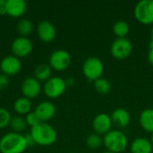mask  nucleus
<instances>
[{
    "label": "nucleus",
    "instance_id": "obj_1",
    "mask_svg": "<svg viewBox=\"0 0 153 153\" xmlns=\"http://www.w3.org/2000/svg\"><path fill=\"white\" fill-rule=\"evenodd\" d=\"M30 134L32 136L35 144L39 146H50L56 143L57 138L55 128L45 122H41L39 125L32 127Z\"/></svg>",
    "mask_w": 153,
    "mask_h": 153
},
{
    "label": "nucleus",
    "instance_id": "obj_32",
    "mask_svg": "<svg viewBox=\"0 0 153 153\" xmlns=\"http://www.w3.org/2000/svg\"><path fill=\"white\" fill-rule=\"evenodd\" d=\"M65 82H66L67 86H73L74 84V80L73 78H67L65 80Z\"/></svg>",
    "mask_w": 153,
    "mask_h": 153
},
{
    "label": "nucleus",
    "instance_id": "obj_30",
    "mask_svg": "<svg viewBox=\"0 0 153 153\" xmlns=\"http://www.w3.org/2000/svg\"><path fill=\"white\" fill-rule=\"evenodd\" d=\"M5 5H6V0H0V14L1 15L6 14Z\"/></svg>",
    "mask_w": 153,
    "mask_h": 153
},
{
    "label": "nucleus",
    "instance_id": "obj_21",
    "mask_svg": "<svg viewBox=\"0 0 153 153\" xmlns=\"http://www.w3.org/2000/svg\"><path fill=\"white\" fill-rule=\"evenodd\" d=\"M93 86L96 91L102 95L108 94L111 91V88H112L110 82L104 77H101L96 80L95 82H93Z\"/></svg>",
    "mask_w": 153,
    "mask_h": 153
},
{
    "label": "nucleus",
    "instance_id": "obj_16",
    "mask_svg": "<svg viewBox=\"0 0 153 153\" xmlns=\"http://www.w3.org/2000/svg\"><path fill=\"white\" fill-rule=\"evenodd\" d=\"M27 4L23 0H6V14L11 17H21L26 11Z\"/></svg>",
    "mask_w": 153,
    "mask_h": 153
},
{
    "label": "nucleus",
    "instance_id": "obj_35",
    "mask_svg": "<svg viewBox=\"0 0 153 153\" xmlns=\"http://www.w3.org/2000/svg\"><path fill=\"white\" fill-rule=\"evenodd\" d=\"M103 153H115V152H108V151H107V152H104Z\"/></svg>",
    "mask_w": 153,
    "mask_h": 153
},
{
    "label": "nucleus",
    "instance_id": "obj_11",
    "mask_svg": "<svg viewBox=\"0 0 153 153\" xmlns=\"http://www.w3.org/2000/svg\"><path fill=\"white\" fill-rule=\"evenodd\" d=\"M21 91L23 97L30 100L38 97L41 91L40 82H39L35 77L26 78L21 86Z\"/></svg>",
    "mask_w": 153,
    "mask_h": 153
},
{
    "label": "nucleus",
    "instance_id": "obj_9",
    "mask_svg": "<svg viewBox=\"0 0 153 153\" xmlns=\"http://www.w3.org/2000/svg\"><path fill=\"white\" fill-rule=\"evenodd\" d=\"M11 50L14 56L18 58L25 57L30 54L32 50V43L28 38L20 36L12 42Z\"/></svg>",
    "mask_w": 153,
    "mask_h": 153
},
{
    "label": "nucleus",
    "instance_id": "obj_4",
    "mask_svg": "<svg viewBox=\"0 0 153 153\" xmlns=\"http://www.w3.org/2000/svg\"><path fill=\"white\" fill-rule=\"evenodd\" d=\"M82 70L84 76L89 81L95 82L102 77L104 73V64L101 59L97 56H89L84 60Z\"/></svg>",
    "mask_w": 153,
    "mask_h": 153
},
{
    "label": "nucleus",
    "instance_id": "obj_19",
    "mask_svg": "<svg viewBox=\"0 0 153 153\" xmlns=\"http://www.w3.org/2000/svg\"><path fill=\"white\" fill-rule=\"evenodd\" d=\"M13 108L19 115H27L30 113L31 108V102L29 99L25 97H21L17 99L13 104Z\"/></svg>",
    "mask_w": 153,
    "mask_h": 153
},
{
    "label": "nucleus",
    "instance_id": "obj_10",
    "mask_svg": "<svg viewBox=\"0 0 153 153\" xmlns=\"http://www.w3.org/2000/svg\"><path fill=\"white\" fill-rule=\"evenodd\" d=\"M112 120L110 115L107 113H100L98 114L92 121V128L94 133L100 135H105L112 129Z\"/></svg>",
    "mask_w": 153,
    "mask_h": 153
},
{
    "label": "nucleus",
    "instance_id": "obj_3",
    "mask_svg": "<svg viewBox=\"0 0 153 153\" xmlns=\"http://www.w3.org/2000/svg\"><path fill=\"white\" fill-rule=\"evenodd\" d=\"M103 145L107 151L121 153L128 146V139L124 132L118 129L111 130L103 136Z\"/></svg>",
    "mask_w": 153,
    "mask_h": 153
},
{
    "label": "nucleus",
    "instance_id": "obj_15",
    "mask_svg": "<svg viewBox=\"0 0 153 153\" xmlns=\"http://www.w3.org/2000/svg\"><path fill=\"white\" fill-rule=\"evenodd\" d=\"M36 115L39 117L41 122H45L50 120L56 114V107L52 102L49 101H43L39 103L36 108L35 111Z\"/></svg>",
    "mask_w": 153,
    "mask_h": 153
},
{
    "label": "nucleus",
    "instance_id": "obj_17",
    "mask_svg": "<svg viewBox=\"0 0 153 153\" xmlns=\"http://www.w3.org/2000/svg\"><path fill=\"white\" fill-rule=\"evenodd\" d=\"M130 151L131 153H152L153 146L150 140L143 137H137L132 142Z\"/></svg>",
    "mask_w": 153,
    "mask_h": 153
},
{
    "label": "nucleus",
    "instance_id": "obj_18",
    "mask_svg": "<svg viewBox=\"0 0 153 153\" xmlns=\"http://www.w3.org/2000/svg\"><path fill=\"white\" fill-rule=\"evenodd\" d=\"M139 123L144 131L153 134V108H145L141 112Z\"/></svg>",
    "mask_w": 153,
    "mask_h": 153
},
{
    "label": "nucleus",
    "instance_id": "obj_13",
    "mask_svg": "<svg viewBox=\"0 0 153 153\" xmlns=\"http://www.w3.org/2000/svg\"><path fill=\"white\" fill-rule=\"evenodd\" d=\"M39 38L44 42H51L56 38V28L48 21H41L37 27Z\"/></svg>",
    "mask_w": 153,
    "mask_h": 153
},
{
    "label": "nucleus",
    "instance_id": "obj_26",
    "mask_svg": "<svg viewBox=\"0 0 153 153\" xmlns=\"http://www.w3.org/2000/svg\"><path fill=\"white\" fill-rule=\"evenodd\" d=\"M11 119L12 117L10 112L4 108H0V129L4 128L10 125Z\"/></svg>",
    "mask_w": 153,
    "mask_h": 153
},
{
    "label": "nucleus",
    "instance_id": "obj_27",
    "mask_svg": "<svg viewBox=\"0 0 153 153\" xmlns=\"http://www.w3.org/2000/svg\"><path fill=\"white\" fill-rule=\"evenodd\" d=\"M25 120H26V123L28 126L34 127L38 125H39L41 123L40 119L39 118V117L36 115L35 112H30L26 115V117H25Z\"/></svg>",
    "mask_w": 153,
    "mask_h": 153
},
{
    "label": "nucleus",
    "instance_id": "obj_23",
    "mask_svg": "<svg viewBox=\"0 0 153 153\" xmlns=\"http://www.w3.org/2000/svg\"><path fill=\"white\" fill-rule=\"evenodd\" d=\"M129 25L126 21L119 20L113 25V32L117 38H126V36L129 32Z\"/></svg>",
    "mask_w": 153,
    "mask_h": 153
},
{
    "label": "nucleus",
    "instance_id": "obj_24",
    "mask_svg": "<svg viewBox=\"0 0 153 153\" xmlns=\"http://www.w3.org/2000/svg\"><path fill=\"white\" fill-rule=\"evenodd\" d=\"M10 126H11L13 132L20 134L21 132H22L26 129L27 123H26L25 118L22 117L21 116H17V117H12L11 122H10Z\"/></svg>",
    "mask_w": 153,
    "mask_h": 153
},
{
    "label": "nucleus",
    "instance_id": "obj_22",
    "mask_svg": "<svg viewBox=\"0 0 153 153\" xmlns=\"http://www.w3.org/2000/svg\"><path fill=\"white\" fill-rule=\"evenodd\" d=\"M17 30L21 37H26L30 35L33 30V24L28 19H21L17 23Z\"/></svg>",
    "mask_w": 153,
    "mask_h": 153
},
{
    "label": "nucleus",
    "instance_id": "obj_12",
    "mask_svg": "<svg viewBox=\"0 0 153 153\" xmlns=\"http://www.w3.org/2000/svg\"><path fill=\"white\" fill-rule=\"evenodd\" d=\"M22 68V63L20 58L13 56H7L4 57L0 63V69L4 74L10 76L17 74Z\"/></svg>",
    "mask_w": 153,
    "mask_h": 153
},
{
    "label": "nucleus",
    "instance_id": "obj_5",
    "mask_svg": "<svg viewBox=\"0 0 153 153\" xmlns=\"http://www.w3.org/2000/svg\"><path fill=\"white\" fill-rule=\"evenodd\" d=\"M134 13L140 23L153 25V0L139 1L134 6Z\"/></svg>",
    "mask_w": 153,
    "mask_h": 153
},
{
    "label": "nucleus",
    "instance_id": "obj_25",
    "mask_svg": "<svg viewBox=\"0 0 153 153\" xmlns=\"http://www.w3.org/2000/svg\"><path fill=\"white\" fill-rule=\"evenodd\" d=\"M86 144L90 149L96 150L103 145V137L96 133L90 134L86 139Z\"/></svg>",
    "mask_w": 153,
    "mask_h": 153
},
{
    "label": "nucleus",
    "instance_id": "obj_34",
    "mask_svg": "<svg viewBox=\"0 0 153 153\" xmlns=\"http://www.w3.org/2000/svg\"><path fill=\"white\" fill-rule=\"evenodd\" d=\"M151 143H152V145L153 146V134H152V136H151Z\"/></svg>",
    "mask_w": 153,
    "mask_h": 153
},
{
    "label": "nucleus",
    "instance_id": "obj_7",
    "mask_svg": "<svg viewBox=\"0 0 153 153\" xmlns=\"http://www.w3.org/2000/svg\"><path fill=\"white\" fill-rule=\"evenodd\" d=\"M66 88L67 85L65 80H64L61 77L56 76V77H51L45 82L43 86V91L45 95L48 96V98L56 99L65 93Z\"/></svg>",
    "mask_w": 153,
    "mask_h": 153
},
{
    "label": "nucleus",
    "instance_id": "obj_28",
    "mask_svg": "<svg viewBox=\"0 0 153 153\" xmlns=\"http://www.w3.org/2000/svg\"><path fill=\"white\" fill-rule=\"evenodd\" d=\"M9 84V78L4 74H0V90H4Z\"/></svg>",
    "mask_w": 153,
    "mask_h": 153
},
{
    "label": "nucleus",
    "instance_id": "obj_20",
    "mask_svg": "<svg viewBox=\"0 0 153 153\" xmlns=\"http://www.w3.org/2000/svg\"><path fill=\"white\" fill-rule=\"evenodd\" d=\"M51 67L49 65L41 64L39 65L34 71L35 78L39 82H47L48 79H50L51 76Z\"/></svg>",
    "mask_w": 153,
    "mask_h": 153
},
{
    "label": "nucleus",
    "instance_id": "obj_8",
    "mask_svg": "<svg viewBox=\"0 0 153 153\" xmlns=\"http://www.w3.org/2000/svg\"><path fill=\"white\" fill-rule=\"evenodd\" d=\"M71 56L65 49L55 50L49 56V65L56 71H64L71 65Z\"/></svg>",
    "mask_w": 153,
    "mask_h": 153
},
{
    "label": "nucleus",
    "instance_id": "obj_14",
    "mask_svg": "<svg viewBox=\"0 0 153 153\" xmlns=\"http://www.w3.org/2000/svg\"><path fill=\"white\" fill-rule=\"evenodd\" d=\"M110 117H111V120H112L113 125L116 126L119 129H123V128L127 127L131 122V115L124 108H116L112 112Z\"/></svg>",
    "mask_w": 153,
    "mask_h": 153
},
{
    "label": "nucleus",
    "instance_id": "obj_31",
    "mask_svg": "<svg viewBox=\"0 0 153 153\" xmlns=\"http://www.w3.org/2000/svg\"><path fill=\"white\" fill-rule=\"evenodd\" d=\"M147 57H148V61H149V63L153 65V47H151V48H149Z\"/></svg>",
    "mask_w": 153,
    "mask_h": 153
},
{
    "label": "nucleus",
    "instance_id": "obj_33",
    "mask_svg": "<svg viewBox=\"0 0 153 153\" xmlns=\"http://www.w3.org/2000/svg\"><path fill=\"white\" fill-rule=\"evenodd\" d=\"M153 47V25L151 30V40H150V48Z\"/></svg>",
    "mask_w": 153,
    "mask_h": 153
},
{
    "label": "nucleus",
    "instance_id": "obj_2",
    "mask_svg": "<svg viewBox=\"0 0 153 153\" xmlns=\"http://www.w3.org/2000/svg\"><path fill=\"white\" fill-rule=\"evenodd\" d=\"M27 147L24 135L18 133H8L0 140L1 153H22Z\"/></svg>",
    "mask_w": 153,
    "mask_h": 153
},
{
    "label": "nucleus",
    "instance_id": "obj_29",
    "mask_svg": "<svg viewBox=\"0 0 153 153\" xmlns=\"http://www.w3.org/2000/svg\"><path fill=\"white\" fill-rule=\"evenodd\" d=\"M24 137H25V141H26V143H27V146L28 147H32L33 145H35V142H34L32 136L30 135V134H25Z\"/></svg>",
    "mask_w": 153,
    "mask_h": 153
},
{
    "label": "nucleus",
    "instance_id": "obj_6",
    "mask_svg": "<svg viewBox=\"0 0 153 153\" xmlns=\"http://www.w3.org/2000/svg\"><path fill=\"white\" fill-rule=\"evenodd\" d=\"M133 52V44L127 38H117L110 47L111 55L118 60L127 58Z\"/></svg>",
    "mask_w": 153,
    "mask_h": 153
}]
</instances>
